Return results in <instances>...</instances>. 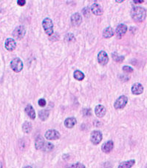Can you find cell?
I'll use <instances>...</instances> for the list:
<instances>
[{
    "label": "cell",
    "instance_id": "1",
    "mask_svg": "<svg viewBox=\"0 0 147 168\" xmlns=\"http://www.w3.org/2000/svg\"><path fill=\"white\" fill-rule=\"evenodd\" d=\"M131 16L135 22H142L146 17V11L143 7H135L131 10Z\"/></svg>",
    "mask_w": 147,
    "mask_h": 168
},
{
    "label": "cell",
    "instance_id": "2",
    "mask_svg": "<svg viewBox=\"0 0 147 168\" xmlns=\"http://www.w3.org/2000/svg\"><path fill=\"white\" fill-rule=\"evenodd\" d=\"M42 26L47 35H52V34H53V24H52V20L49 18H46L43 20Z\"/></svg>",
    "mask_w": 147,
    "mask_h": 168
},
{
    "label": "cell",
    "instance_id": "3",
    "mask_svg": "<svg viewBox=\"0 0 147 168\" xmlns=\"http://www.w3.org/2000/svg\"><path fill=\"white\" fill-rule=\"evenodd\" d=\"M10 67L14 72L19 73L23 69V62L19 58H14L10 61Z\"/></svg>",
    "mask_w": 147,
    "mask_h": 168
},
{
    "label": "cell",
    "instance_id": "4",
    "mask_svg": "<svg viewBox=\"0 0 147 168\" xmlns=\"http://www.w3.org/2000/svg\"><path fill=\"white\" fill-rule=\"evenodd\" d=\"M127 102H128V98L126 96H121L115 102L114 107L115 109H122L127 105Z\"/></svg>",
    "mask_w": 147,
    "mask_h": 168
},
{
    "label": "cell",
    "instance_id": "5",
    "mask_svg": "<svg viewBox=\"0 0 147 168\" xmlns=\"http://www.w3.org/2000/svg\"><path fill=\"white\" fill-rule=\"evenodd\" d=\"M26 34V30L24 26H18L13 32V36L16 39H22Z\"/></svg>",
    "mask_w": 147,
    "mask_h": 168
},
{
    "label": "cell",
    "instance_id": "6",
    "mask_svg": "<svg viewBox=\"0 0 147 168\" xmlns=\"http://www.w3.org/2000/svg\"><path fill=\"white\" fill-rule=\"evenodd\" d=\"M102 133L100 131L98 130H94L92 133H91L90 139L91 142L93 145H98L102 140Z\"/></svg>",
    "mask_w": 147,
    "mask_h": 168
},
{
    "label": "cell",
    "instance_id": "7",
    "mask_svg": "<svg viewBox=\"0 0 147 168\" xmlns=\"http://www.w3.org/2000/svg\"><path fill=\"white\" fill-rule=\"evenodd\" d=\"M45 138L47 140H56L60 138V133L55 130H48L45 133Z\"/></svg>",
    "mask_w": 147,
    "mask_h": 168
},
{
    "label": "cell",
    "instance_id": "8",
    "mask_svg": "<svg viewBox=\"0 0 147 168\" xmlns=\"http://www.w3.org/2000/svg\"><path fill=\"white\" fill-rule=\"evenodd\" d=\"M98 61L101 65H106L109 61V57H108L107 53L103 50L99 52L98 55Z\"/></svg>",
    "mask_w": 147,
    "mask_h": 168
},
{
    "label": "cell",
    "instance_id": "9",
    "mask_svg": "<svg viewBox=\"0 0 147 168\" xmlns=\"http://www.w3.org/2000/svg\"><path fill=\"white\" fill-rule=\"evenodd\" d=\"M5 48L7 49V50L9 51H13L16 49V41H15L13 39L11 38H8L6 39L5 41Z\"/></svg>",
    "mask_w": 147,
    "mask_h": 168
},
{
    "label": "cell",
    "instance_id": "10",
    "mask_svg": "<svg viewBox=\"0 0 147 168\" xmlns=\"http://www.w3.org/2000/svg\"><path fill=\"white\" fill-rule=\"evenodd\" d=\"M82 22V17L79 13H76L71 16V22L73 26H79Z\"/></svg>",
    "mask_w": 147,
    "mask_h": 168
},
{
    "label": "cell",
    "instance_id": "11",
    "mask_svg": "<svg viewBox=\"0 0 147 168\" xmlns=\"http://www.w3.org/2000/svg\"><path fill=\"white\" fill-rule=\"evenodd\" d=\"M143 92V87L141 84L135 83L132 87V93L134 95H140Z\"/></svg>",
    "mask_w": 147,
    "mask_h": 168
},
{
    "label": "cell",
    "instance_id": "12",
    "mask_svg": "<svg viewBox=\"0 0 147 168\" xmlns=\"http://www.w3.org/2000/svg\"><path fill=\"white\" fill-rule=\"evenodd\" d=\"M114 148V143L112 141H108L106 143L103 144L101 147V150L103 152L108 153L111 152Z\"/></svg>",
    "mask_w": 147,
    "mask_h": 168
},
{
    "label": "cell",
    "instance_id": "13",
    "mask_svg": "<svg viewBox=\"0 0 147 168\" xmlns=\"http://www.w3.org/2000/svg\"><path fill=\"white\" fill-rule=\"evenodd\" d=\"M127 31V25H124V24H121L118 25L116 28V35L118 36L119 38L124 35Z\"/></svg>",
    "mask_w": 147,
    "mask_h": 168
},
{
    "label": "cell",
    "instance_id": "14",
    "mask_svg": "<svg viewBox=\"0 0 147 168\" xmlns=\"http://www.w3.org/2000/svg\"><path fill=\"white\" fill-rule=\"evenodd\" d=\"M91 10H92V13L96 16H101L103 14V9H102L101 6L97 3H94L92 4L91 7Z\"/></svg>",
    "mask_w": 147,
    "mask_h": 168
},
{
    "label": "cell",
    "instance_id": "15",
    "mask_svg": "<svg viewBox=\"0 0 147 168\" xmlns=\"http://www.w3.org/2000/svg\"><path fill=\"white\" fill-rule=\"evenodd\" d=\"M95 112L97 116L101 118V117L104 116L105 114H106V108L103 105L98 104V105H97L95 107Z\"/></svg>",
    "mask_w": 147,
    "mask_h": 168
},
{
    "label": "cell",
    "instance_id": "16",
    "mask_svg": "<svg viewBox=\"0 0 147 168\" xmlns=\"http://www.w3.org/2000/svg\"><path fill=\"white\" fill-rule=\"evenodd\" d=\"M76 123H77V121L74 117H70L64 121V125L67 128H72L76 125Z\"/></svg>",
    "mask_w": 147,
    "mask_h": 168
},
{
    "label": "cell",
    "instance_id": "17",
    "mask_svg": "<svg viewBox=\"0 0 147 168\" xmlns=\"http://www.w3.org/2000/svg\"><path fill=\"white\" fill-rule=\"evenodd\" d=\"M25 112H26V113L29 115V117L31 118V119H35L36 112L35 110H34L33 107H32V105H31V104H28V105L26 106V107H25Z\"/></svg>",
    "mask_w": 147,
    "mask_h": 168
},
{
    "label": "cell",
    "instance_id": "18",
    "mask_svg": "<svg viewBox=\"0 0 147 168\" xmlns=\"http://www.w3.org/2000/svg\"><path fill=\"white\" fill-rule=\"evenodd\" d=\"M44 143H45V142H44V139L41 136H38L35 142L36 148L37 150H42Z\"/></svg>",
    "mask_w": 147,
    "mask_h": 168
},
{
    "label": "cell",
    "instance_id": "19",
    "mask_svg": "<svg viewBox=\"0 0 147 168\" xmlns=\"http://www.w3.org/2000/svg\"><path fill=\"white\" fill-rule=\"evenodd\" d=\"M135 163V161L134 159L129 160V161H124V162L121 163L118 166V168H131Z\"/></svg>",
    "mask_w": 147,
    "mask_h": 168
},
{
    "label": "cell",
    "instance_id": "20",
    "mask_svg": "<svg viewBox=\"0 0 147 168\" xmlns=\"http://www.w3.org/2000/svg\"><path fill=\"white\" fill-rule=\"evenodd\" d=\"M113 35H114L113 29H112V28H110V27H108V28H106V29L103 30V37H104V38L106 39L110 38V37H112Z\"/></svg>",
    "mask_w": 147,
    "mask_h": 168
},
{
    "label": "cell",
    "instance_id": "21",
    "mask_svg": "<svg viewBox=\"0 0 147 168\" xmlns=\"http://www.w3.org/2000/svg\"><path fill=\"white\" fill-rule=\"evenodd\" d=\"M22 130L25 133H29L32 130V124H31V122H28V121H26L22 125Z\"/></svg>",
    "mask_w": 147,
    "mask_h": 168
},
{
    "label": "cell",
    "instance_id": "22",
    "mask_svg": "<svg viewBox=\"0 0 147 168\" xmlns=\"http://www.w3.org/2000/svg\"><path fill=\"white\" fill-rule=\"evenodd\" d=\"M49 112L47 110H41V111L39 112V118H41L42 121H45L49 116Z\"/></svg>",
    "mask_w": 147,
    "mask_h": 168
},
{
    "label": "cell",
    "instance_id": "23",
    "mask_svg": "<svg viewBox=\"0 0 147 168\" xmlns=\"http://www.w3.org/2000/svg\"><path fill=\"white\" fill-rule=\"evenodd\" d=\"M74 78L78 81H82L84 79V74L80 70H76L74 72Z\"/></svg>",
    "mask_w": 147,
    "mask_h": 168
},
{
    "label": "cell",
    "instance_id": "24",
    "mask_svg": "<svg viewBox=\"0 0 147 168\" xmlns=\"http://www.w3.org/2000/svg\"><path fill=\"white\" fill-rule=\"evenodd\" d=\"M53 148L54 146L52 144L49 143V142H45L42 148V150L44 151V152H49V151H51L53 149Z\"/></svg>",
    "mask_w": 147,
    "mask_h": 168
},
{
    "label": "cell",
    "instance_id": "25",
    "mask_svg": "<svg viewBox=\"0 0 147 168\" xmlns=\"http://www.w3.org/2000/svg\"><path fill=\"white\" fill-rule=\"evenodd\" d=\"M112 58H113V59L115 60V61H118V62H121V61H122L124 59V56H118V53H114L113 54H112Z\"/></svg>",
    "mask_w": 147,
    "mask_h": 168
},
{
    "label": "cell",
    "instance_id": "26",
    "mask_svg": "<svg viewBox=\"0 0 147 168\" xmlns=\"http://www.w3.org/2000/svg\"><path fill=\"white\" fill-rule=\"evenodd\" d=\"M123 70H124L125 73H132V72L134 71L132 67H130V66H124V67H123Z\"/></svg>",
    "mask_w": 147,
    "mask_h": 168
},
{
    "label": "cell",
    "instance_id": "27",
    "mask_svg": "<svg viewBox=\"0 0 147 168\" xmlns=\"http://www.w3.org/2000/svg\"><path fill=\"white\" fill-rule=\"evenodd\" d=\"M67 168H85V166L82 163H76V164H72Z\"/></svg>",
    "mask_w": 147,
    "mask_h": 168
},
{
    "label": "cell",
    "instance_id": "28",
    "mask_svg": "<svg viewBox=\"0 0 147 168\" xmlns=\"http://www.w3.org/2000/svg\"><path fill=\"white\" fill-rule=\"evenodd\" d=\"M38 104L40 107H44L46 105V101L44 99H40L38 102Z\"/></svg>",
    "mask_w": 147,
    "mask_h": 168
},
{
    "label": "cell",
    "instance_id": "29",
    "mask_svg": "<svg viewBox=\"0 0 147 168\" xmlns=\"http://www.w3.org/2000/svg\"><path fill=\"white\" fill-rule=\"evenodd\" d=\"M84 115H87V116L90 115H91L90 109H84Z\"/></svg>",
    "mask_w": 147,
    "mask_h": 168
},
{
    "label": "cell",
    "instance_id": "30",
    "mask_svg": "<svg viewBox=\"0 0 147 168\" xmlns=\"http://www.w3.org/2000/svg\"><path fill=\"white\" fill-rule=\"evenodd\" d=\"M17 4H19V6H24L26 4V1H25V0H18Z\"/></svg>",
    "mask_w": 147,
    "mask_h": 168
},
{
    "label": "cell",
    "instance_id": "31",
    "mask_svg": "<svg viewBox=\"0 0 147 168\" xmlns=\"http://www.w3.org/2000/svg\"><path fill=\"white\" fill-rule=\"evenodd\" d=\"M143 1H144L143 0H138H138H135L134 3H136V4H141Z\"/></svg>",
    "mask_w": 147,
    "mask_h": 168
},
{
    "label": "cell",
    "instance_id": "32",
    "mask_svg": "<svg viewBox=\"0 0 147 168\" xmlns=\"http://www.w3.org/2000/svg\"><path fill=\"white\" fill-rule=\"evenodd\" d=\"M0 168H2V164H1V161H0Z\"/></svg>",
    "mask_w": 147,
    "mask_h": 168
},
{
    "label": "cell",
    "instance_id": "33",
    "mask_svg": "<svg viewBox=\"0 0 147 168\" xmlns=\"http://www.w3.org/2000/svg\"><path fill=\"white\" fill-rule=\"evenodd\" d=\"M123 1H123V0H122V1H116V2H119V3H121V2H123Z\"/></svg>",
    "mask_w": 147,
    "mask_h": 168
},
{
    "label": "cell",
    "instance_id": "34",
    "mask_svg": "<svg viewBox=\"0 0 147 168\" xmlns=\"http://www.w3.org/2000/svg\"><path fill=\"white\" fill-rule=\"evenodd\" d=\"M24 168H33V167H31V166H28V167H24Z\"/></svg>",
    "mask_w": 147,
    "mask_h": 168
}]
</instances>
